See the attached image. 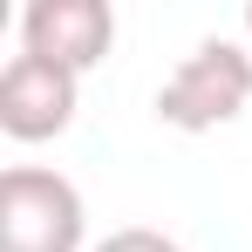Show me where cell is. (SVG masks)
Segmentation results:
<instances>
[{
    "instance_id": "4",
    "label": "cell",
    "mask_w": 252,
    "mask_h": 252,
    "mask_svg": "<svg viewBox=\"0 0 252 252\" xmlns=\"http://www.w3.org/2000/svg\"><path fill=\"white\" fill-rule=\"evenodd\" d=\"M116 48V14L109 0H34L21 14V55H41L89 75L102 55Z\"/></svg>"
},
{
    "instance_id": "3",
    "label": "cell",
    "mask_w": 252,
    "mask_h": 252,
    "mask_svg": "<svg viewBox=\"0 0 252 252\" xmlns=\"http://www.w3.org/2000/svg\"><path fill=\"white\" fill-rule=\"evenodd\" d=\"M82 109V75L62 68V62H41V55H14L0 68V129L14 143H48L75 123Z\"/></svg>"
},
{
    "instance_id": "2",
    "label": "cell",
    "mask_w": 252,
    "mask_h": 252,
    "mask_svg": "<svg viewBox=\"0 0 252 252\" xmlns=\"http://www.w3.org/2000/svg\"><path fill=\"white\" fill-rule=\"evenodd\" d=\"M89 211L82 191L41 164L0 170V252H82Z\"/></svg>"
},
{
    "instance_id": "5",
    "label": "cell",
    "mask_w": 252,
    "mask_h": 252,
    "mask_svg": "<svg viewBox=\"0 0 252 252\" xmlns=\"http://www.w3.org/2000/svg\"><path fill=\"white\" fill-rule=\"evenodd\" d=\"M89 252H184V246H177V239H164V232H150V225H123V232L95 239Z\"/></svg>"
},
{
    "instance_id": "6",
    "label": "cell",
    "mask_w": 252,
    "mask_h": 252,
    "mask_svg": "<svg viewBox=\"0 0 252 252\" xmlns=\"http://www.w3.org/2000/svg\"><path fill=\"white\" fill-rule=\"evenodd\" d=\"M246 34H252V7H246Z\"/></svg>"
},
{
    "instance_id": "1",
    "label": "cell",
    "mask_w": 252,
    "mask_h": 252,
    "mask_svg": "<svg viewBox=\"0 0 252 252\" xmlns=\"http://www.w3.org/2000/svg\"><path fill=\"white\" fill-rule=\"evenodd\" d=\"M246 102H252V55L239 41H198L157 89V123L205 136L218 123H239Z\"/></svg>"
}]
</instances>
